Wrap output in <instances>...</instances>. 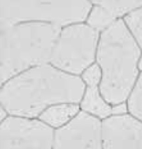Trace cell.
Listing matches in <instances>:
<instances>
[{"instance_id": "cell-1", "label": "cell", "mask_w": 142, "mask_h": 149, "mask_svg": "<svg viewBox=\"0 0 142 149\" xmlns=\"http://www.w3.org/2000/svg\"><path fill=\"white\" fill-rule=\"evenodd\" d=\"M86 88L82 78L45 64L8 81L1 89V101L11 114L35 117L52 104L81 102Z\"/></svg>"}, {"instance_id": "cell-2", "label": "cell", "mask_w": 142, "mask_h": 149, "mask_svg": "<svg viewBox=\"0 0 142 149\" xmlns=\"http://www.w3.org/2000/svg\"><path fill=\"white\" fill-rule=\"evenodd\" d=\"M142 54L122 19L100 33L96 59L101 71L99 88L109 104L127 102L140 76Z\"/></svg>"}, {"instance_id": "cell-3", "label": "cell", "mask_w": 142, "mask_h": 149, "mask_svg": "<svg viewBox=\"0 0 142 149\" xmlns=\"http://www.w3.org/2000/svg\"><path fill=\"white\" fill-rule=\"evenodd\" d=\"M61 30L56 24L23 22L1 28V82L47 64Z\"/></svg>"}, {"instance_id": "cell-4", "label": "cell", "mask_w": 142, "mask_h": 149, "mask_svg": "<svg viewBox=\"0 0 142 149\" xmlns=\"http://www.w3.org/2000/svg\"><path fill=\"white\" fill-rule=\"evenodd\" d=\"M92 7L88 1H1V27L27 21L61 27L85 21Z\"/></svg>"}, {"instance_id": "cell-5", "label": "cell", "mask_w": 142, "mask_h": 149, "mask_svg": "<svg viewBox=\"0 0 142 149\" xmlns=\"http://www.w3.org/2000/svg\"><path fill=\"white\" fill-rule=\"evenodd\" d=\"M100 36V32L87 24L65 28L53 47L50 62L68 72L82 74L95 63Z\"/></svg>"}, {"instance_id": "cell-6", "label": "cell", "mask_w": 142, "mask_h": 149, "mask_svg": "<svg viewBox=\"0 0 142 149\" xmlns=\"http://www.w3.org/2000/svg\"><path fill=\"white\" fill-rule=\"evenodd\" d=\"M54 134L43 123L9 117L1 126V149H53Z\"/></svg>"}, {"instance_id": "cell-7", "label": "cell", "mask_w": 142, "mask_h": 149, "mask_svg": "<svg viewBox=\"0 0 142 149\" xmlns=\"http://www.w3.org/2000/svg\"><path fill=\"white\" fill-rule=\"evenodd\" d=\"M53 149H104L101 120L79 112L55 132Z\"/></svg>"}, {"instance_id": "cell-8", "label": "cell", "mask_w": 142, "mask_h": 149, "mask_svg": "<svg viewBox=\"0 0 142 149\" xmlns=\"http://www.w3.org/2000/svg\"><path fill=\"white\" fill-rule=\"evenodd\" d=\"M104 149H142V122L128 113L101 121Z\"/></svg>"}, {"instance_id": "cell-9", "label": "cell", "mask_w": 142, "mask_h": 149, "mask_svg": "<svg viewBox=\"0 0 142 149\" xmlns=\"http://www.w3.org/2000/svg\"><path fill=\"white\" fill-rule=\"evenodd\" d=\"M81 108L83 111L101 121L113 115V106L104 99L99 86L86 87Z\"/></svg>"}, {"instance_id": "cell-10", "label": "cell", "mask_w": 142, "mask_h": 149, "mask_svg": "<svg viewBox=\"0 0 142 149\" xmlns=\"http://www.w3.org/2000/svg\"><path fill=\"white\" fill-rule=\"evenodd\" d=\"M79 109L78 105L72 103L55 105L43 112L40 119L53 127H58L77 115Z\"/></svg>"}, {"instance_id": "cell-11", "label": "cell", "mask_w": 142, "mask_h": 149, "mask_svg": "<svg viewBox=\"0 0 142 149\" xmlns=\"http://www.w3.org/2000/svg\"><path fill=\"white\" fill-rule=\"evenodd\" d=\"M92 2L93 7L86 20L87 24L101 33L118 19L107 8L96 1Z\"/></svg>"}, {"instance_id": "cell-12", "label": "cell", "mask_w": 142, "mask_h": 149, "mask_svg": "<svg viewBox=\"0 0 142 149\" xmlns=\"http://www.w3.org/2000/svg\"><path fill=\"white\" fill-rule=\"evenodd\" d=\"M107 8L117 19L142 7V1H96Z\"/></svg>"}, {"instance_id": "cell-13", "label": "cell", "mask_w": 142, "mask_h": 149, "mask_svg": "<svg viewBox=\"0 0 142 149\" xmlns=\"http://www.w3.org/2000/svg\"><path fill=\"white\" fill-rule=\"evenodd\" d=\"M122 19L142 51V7L130 13Z\"/></svg>"}, {"instance_id": "cell-14", "label": "cell", "mask_w": 142, "mask_h": 149, "mask_svg": "<svg viewBox=\"0 0 142 149\" xmlns=\"http://www.w3.org/2000/svg\"><path fill=\"white\" fill-rule=\"evenodd\" d=\"M128 113L142 122V72L127 101Z\"/></svg>"}, {"instance_id": "cell-15", "label": "cell", "mask_w": 142, "mask_h": 149, "mask_svg": "<svg viewBox=\"0 0 142 149\" xmlns=\"http://www.w3.org/2000/svg\"><path fill=\"white\" fill-rule=\"evenodd\" d=\"M82 79L86 87L99 86L101 80L100 67L96 63L87 68L82 74Z\"/></svg>"}, {"instance_id": "cell-16", "label": "cell", "mask_w": 142, "mask_h": 149, "mask_svg": "<svg viewBox=\"0 0 142 149\" xmlns=\"http://www.w3.org/2000/svg\"><path fill=\"white\" fill-rule=\"evenodd\" d=\"M138 68L140 73L142 72V54L139 58L138 61Z\"/></svg>"}, {"instance_id": "cell-17", "label": "cell", "mask_w": 142, "mask_h": 149, "mask_svg": "<svg viewBox=\"0 0 142 149\" xmlns=\"http://www.w3.org/2000/svg\"><path fill=\"white\" fill-rule=\"evenodd\" d=\"M6 116V113L5 111L3 109L1 110V119L4 118Z\"/></svg>"}]
</instances>
